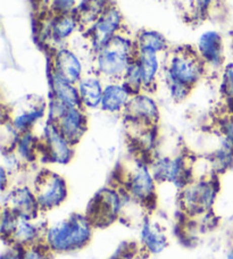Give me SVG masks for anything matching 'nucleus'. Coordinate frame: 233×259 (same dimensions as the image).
I'll use <instances>...</instances> for the list:
<instances>
[{
    "instance_id": "obj_1",
    "label": "nucleus",
    "mask_w": 233,
    "mask_h": 259,
    "mask_svg": "<svg viewBox=\"0 0 233 259\" xmlns=\"http://www.w3.org/2000/svg\"><path fill=\"white\" fill-rule=\"evenodd\" d=\"M136 56V40L125 30L92 54V72L107 82L122 81Z\"/></svg>"
},
{
    "instance_id": "obj_2",
    "label": "nucleus",
    "mask_w": 233,
    "mask_h": 259,
    "mask_svg": "<svg viewBox=\"0 0 233 259\" xmlns=\"http://www.w3.org/2000/svg\"><path fill=\"white\" fill-rule=\"evenodd\" d=\"M164 62L166 83H181L191 89L207 72L196 48L183 47L169 52Z\"/></svg>"
},
{
    "instance_id": "obj_3",
    "label": "nucleus",
    "mask_w": 233,
    "mask_h": 259,
    "mask_svg": "<svg viewBox=\"0 0 233 259\" xmlns=\"http://www.w3.org/2000/svg\"><path fill=\"white\" fill-rule=\"evenodd\" d=\"M92 235L91 222L80 214L58 222L47 231V243L56 251H73L85 247Z\"/></svg>"
},
{
    "instance_id": "obj_4",
    "label": "nucleus",
    "mask_w": 233,
    "mask_h": 259,
    "mask_svg": "<svg viewBox=\"0 0 233 259\" xmlns=\"http://www.w3.org/2000/svg\"><path fill=\"white\" fill-rule=\"evenodd\" d=\"M125 30L124 18L120 9L109 4L96 22L85 30L92 54Z\"/></svg>"
},
{
    "instance_id": "obj_5",
    "label": "nucleus",
    "mask_w": 233,
    "mask_h": 259,
    "mask_svg": "<svg viewBox=\"0 0 233 259\" xmlns=\"http://www.w3.org/2000/svg\"><path fill=\"white\" fill-rule=\"evenodd\" d=\"M81 23L75 14L54 15L50 14L40 25V36L51 50L63 47L72 36L81 30Z\"/></svg>"
},
{
    "instance_id": "obj_6",
    "label": "nucleus",
    "mask_w": 233,
    "mask_h": 259,
    "mask_svg": "<svg viewBox=\"0 0 233 259\" xmlns=\"http://www.w3.org/2000/svg\"><path fill=\"white\" fill-rule=\"evenodd\" d=\"M67 196L65 180L60 175L46 170L35 182V197L40 208L51 209L62 203Z\"/></svg>"
},
{
    "instance_id": "obj_7",
    "label": "nucleus",
    "mask_w": 233,
    "mask_h": 259,
    "mask_svg": "<svg viewBox=\"0 0 233 259\" xmlns=\"http://www.w3.org/2000/svg\"><path fill=\"white\" fill-rule=\"evenodd\" d=\"M50 69L73 84H77L86 75L82 59L67 46H63V47L53 50Z\"/></svg>"
},
{
    "instance_id": "obj_8",
    "label": "nucleus",
    "mask_w": 233,
    "mask_h": 259,
    "mask_svg": "<svg viewBox=\"0 0 233 259\" xmlns=\"http://www.w3.org/2000/svg\"><path fill=\"white\" fill-rule=\"evenodd\" d=\"M196 52L204 62L206 69L222 71L225 64L224 40L220 32L208 30L199 35L196 45Z\"/></svg>"
},
{
    "instance_id": "obj_9",
    "label": "nucleus",
    "mask_w": 233,
    "mask_h": 259,
    "mask_svg": "<svg viewBox=\"0 0 233 259\" xmlns=\"http://www.w3.org/2000/svg\"><path fill=\"white\" fill-rule=\"evenodd\" d=\"M44 148L46 157L56 164H67L73 158V145L60 132L57 124L47 122L44 131Z\"/></svg>"
},
{
    "instance_id": "obj_10",
    "label": "nucleus",
    "mask_w": 233,
    "mask_h": 259,
    "mask_svg": "<svg viewBox=\"0 0 233 259\" xmlns=\"http://www.w3.org/2000/svg\"><path fill=\"white\" fill-rule=\"evenodd\" d=\"M125 116L133 124L153 126L160 117L157 103L146 91L133 95L124 110Z\"/></svg>"
},
{
    "instance_id": "obj_11",
    "label": "nucleus",
    "mask_w": 233,
    "mask_h": 259,
    "mask_svg": "<svg viewBox=\"0 0 233 259\" xmlns=\"http://www.w3.org/2000/svg\"><path fill=\"white\" fill-rule=\"evenodd\" d=\"M121 209V199L113 190H102L93 199L90 205L89 221L91 224L100 226L110 224Z\"/></svg>"
},
{
    "instance_id": "obj_12",
    "label": "nucleus",
    "mask_w": 233,
    "mask_h": 259,
    "mask_svg": "<svg viewBox=\"0 0 233 259\" xmlns=\"http://www.w3.org/2000/svg\"><path fill=\"white\" fill-rule=\"evenodd\" d=\"M55 123L72 145H75L81 140L88 128V118L85 108H66L62 116Z\"/></svg>"
},
{
    "instance_id": "obj_13",
    "label": "nucleus",
    "mask_w": 233,
    "mask_h": 259,
    "mask_svg": "<svg viewBox=\"0 0 233 259\" xmlns=\"http://www.w3.org/2000/svg\"><path fill=\"white\" fill-rule=\"evenodd\" d=\"M132 96V92L122 81L106 82L100 108L110 114L124 113Z\"/></svg>"
},
{
    "instance_id": "obj_14",
    "label": "nucleus",
    "mask_w": 233,
    "mask_h": 259,
    "mask_svg": "<svg viewBox=\"0 0 233 259\" xmlns=\"http://www.w3.org/2000/svg\"><path fill=\"white\" fill-rule=\"evenodd\" d=\"M215 188L209 182H199L190 186L183 192V205L191 212L209 209L215 199Z\"/></svg>"
},
{
    "instance_id": "obj_15",
    "label": "nucleus",
    "mask_w": 233,
    "mask_h": 259,
    "mask_svg": "<svg viewBox=\"0 0 233 259\" xmlns=\"http://www.w3.org/2000/svg\"><path fill=\"white\" fill-rule=\"evenodd\" d=\"M49 84L51 98L69 108H83L76 84L66 81L51 69L49 72Z\"/></svg>"
},
{
    "instance_id": "obj_16",
    "label": "nucleus",
    "mask_w": 233,
    "mask_h": 259,
    "mask_svg": "<svg viewBox=\"0 0 233 259\" xmlns=\"http://www.w3.org/2000/svg\"><path fill=\"white\" fill-rule=\"evenodd\" d=\"M82 107L85 109H97L101 106L104 95V80L96 73H88L77 83Z\"/></svg>"
},
{
    "instance_id": "obj_17",
    "label": "nucleus",
    "mask_w": 233,
    "mask_h": 259,
    "mask_svg": "<svg viewBox=\"0 0 233 259\" xmlns=\"http://www.w3.org/2000/svg\"><path fill=\"white\" fill-rule=\"evenodd\" d=\"M162 56L156 53L149 52H137L136 61L141 72L143 91L151 90L155 88L162 71H164V62Z\"/></svg>"
},
{
    "instance_id": "obj_18",
    "label": "nucleus",
    "mask_w": 233,
    "mask_h": 259,
    "mask_svg": "<svg viewBox=\"0 0 233 259\" xmlns=\"http://www.w3.org/2000/svg\"><path fill=\"white\" fill-rule=\"evenodd\" d=\"M128 186L134 198L146 200L155 191V178L146 164L138 163L129 179Z\"/></svg>"
},
{
    "instance_id": "obj_19",
    "label": "nucleus",
    "mask_w": 233,
    "mask_h": 259,
    "mask_svg": "<svg viewBox=\"0 0 233 259\" xmlns=\"http://www.w3.org/2000/svg\"><path fill=\"white\" fill-rule=\"evenodd\" d=\"M186 168L182 157L176 158H161L153 164L152 174L155 180L171 181L174 183L182 182L185 178Z\"/></svg>"
},
{
    "instance_id": "obj_20",
    "label": "nucleus",
    "mask_w": 233,
    "mask_h": 259,
    "mask_svg": "<svg viewBox=\"0 0 233 259\" xmlns=\"http://www.w3.org/2000/svg\"><path fill=\"white\" fill-rule=\"evenodd\" d=\"M9 202L12 205V208H9V209L26 220L34 217L40 208L35 193L26 187L16 189L9 198Z\"/></svg>"
},
{
    "instance_id": "obj_21",
    "label": "nucleus",
    "mask_w": 233,
    "mask_h": 259,
    "mask_svg": "<svg viewBox=\"0 0 233 259\" xmlns=\"http://www.w3.org/2000/svg\"><path fill=\"white\" fill-rule=\"evenodd\" d=\"M47 110V105L45 103H36L31 104L29 107H24L18 110L12 116V119L9 122L12 123L14 128L18 133H24L31 131L36 123L45 116Z\"/></svg>"
},
{
    "instance_id": "obj_22",
    "label": "nucleus",
    "mask_w": 233,
    "mask_h": 259,
    "mask_svg": "<svg viewBox=\"0 0 233 259\" xmlns=\"http://www.w3.org/2000/svg\"><path fill=\"white\" fill-rule=\"evenodd\" d=\"M137 52H149L164 55L170 52L169 41L165 35L155 30L144 29L134 35Z\"/></svg>"
},
{
    "instance_id": "obj_23",
    "label": "nucleus",
    "mask_w": 233,
    "mask_h": 259,
    "mask_svg": "<svg viewBox=\"0 0 233 259\" xmlns=\"http://www.w3.org/2000/svg\"><path fill=\"white\" fill-rule=\"evenodd\" d=\"M108 5L109 3H107L106 0H82L81 3H79V6L74 14L80 21L82 29L87 30L88 27L91 26Z\"/></svg>"
},
{
    "instance_id": "obj_24",
    "label": "nucleus",
    "mask_w": 233,
    "mask_h": 259,
    "mask_svg": "<svg viewBox=\"0 0 233 259\" xmlns=\"http://www.w3.org/2000/svg\"><path fill=\"white\" fill-rule=\"evenodd\" d=\"M141 240L149 251L158 253L166 247V238L156 226L146 221L141 230Z\"/></svg>"
},
{
    "instance_id": "obj_25",
    "label": "nucleus",
    "mask_w": 233,
    "mask_h": 259,
    "mask_svg": "<svg viewBox=\"0 0 233 259\" xmlns=\"http://www.w3.org/2000/svg\"><path fill=\"white\" fill-rule=\"evenodd\" d=\"M15 149L17 151V156L26 161H33L36 158L38 142L31 131L21 133Z\"/></svg>"
},
{
    "instance_id": "obj_26",
    "label": "nucleus",
    "mask_w": 233,
    "mask_h": 259,
    "mask_svg": "<svg viewBox=\"0 0 233 259\" xmlns=\"http://www.w3.org/2000/svg\"><path fill=\"white\" fill-rule=\"evenodd\" d=\"M38 234L39 232L35 225L31 224L26 219L20 217L17 222L16 229L14 231L12 237L15 239V241H17L18 243H27L34 241V240L38 238Z\"/></svg>"
},
{
    "instance_id": "obj_27",
    "label": "nucleus",
    "mask_w": 233,
    "mask_h": 259,
    "mask_svg": "<svg viewBox=\"0 0 233 259\" xmlns=\"http://www.w3.org/2000/svg\"><path fill=\"white\" fill-rule=\"evenodd\" d=\"M122 82L129 88V90L131 91L133 95L143 91L141 72H140L139 65H138L136 59H134V62L130 65L128 71L125 72L124 76L122 78Z\"/></svg>"
},
{
    "instance_id": "obj_28",
    "label": "nucleus",
    "mask_w": 233,
    "mask_h": 259,
    "mask_svg": "<svg viewBox=\"0 0 233 259\" xmlns=\"http://www.w3.org/2000/svg\"><path fill=\"white\" fill-rule=\"evenodd\" d=\"M79 6L77 0H50V14L65 15L75 13Z\"/></svg>"
},
{
    "instance_id": "obj_29",
    "label": "nucleus",
    "mask_w": 233,
    "mask_h": 259,
    "mask_svg": "<svg viewBox=\"0 0 233 259\" xmlns=\"http://www.w3.org/2000/svg\"><path fill=\"white\" fill-rule=\"evenodd\" d=\"M20 216L15 214L13 210L7 209L4 211L3 217H2V233L3 235H8V237H12L14 231L16 229L17 222Z\"/></svg>"
},
{
    "instance_id": "obj_30",
    "label": "nucleus",
    "mask_w": 233,
    "mask_h": 259,
    "mask_svg": "<svg viewBox=\"0 0 233 259\" xmlns=\"http://www.w3.org/2000/svg\"><path fill=\"white\" fill-rule=\"evenodd\" d=\"M222 88L226 96H233V61L224 64L222 68Z\"/></svg>"
},
{
    "instance_id": "obj_31",
    "label": "nucleus",
    "mask_w": 233,
    "mask_h": 259,
    "mask_svg": "<svg viewBox=\"0 0 233 259\" xmlns=\"http://www.w3.org/2000/svg\"><path fill=\"white\" fill-rule=\"evenodd\" d=\"M167 87H169L171 97L175 101H183L191 92V88L181 83H167Z\"/></svg>"
},
{
    "instance_id": "obj_32",
    "label": "nucleus",
    "mask_w": 233,
    "mask_h": 259,
    "mask_svg": "<svg viewBox=\"0 0 233 259\" xmlns=\"http://www.w3.org/2000/svg\"><path fill=\"white\" fill-rule=\"evenodd\" d=\"M23 259H49V257L46 250H43L39 247H33L26 249L23 253Z\"/></svg>"
},
{
    "instance_id": "obj_33",
    "label": "nucleus",
    "mask_w": 233,
    "mask_h": 259,
    "mask_svg": "<svg viewBox=\"0 0 233 259\" xmlns=\"http://www.w3.org/2000/svg\"><path fill=\"white\" fill-rule=\"evenodd\" d=\"M196 3V12L199 17H204L207 15L209 8L212 6L213 0H195Z\"/></svg>"
},
{
    "instance_id": "obj_34",
    "label": "nucleus",
    "mask_w": 233,
    "mask_h": 259,
    "mask_svg": "<svg viewBox=\"0 0 233 259\" xmlns=\"http://www.w3.org/2000/svg\"><path fill=\"white\" fill-rule=\"evenodd\" d=\"M0 179H2V189L5 190V188H6V182H7L6 169H5V167H2V169H0Z\"/></svg>"
},
{
    "instance_id": "obj_35",
    "label": "nucleus",
    "mask_w": 233,
    "mask_h": 259,
    "mask_svg": "<svg viewBox=\"0 0 233 259\" xmlns=\"http://www.w3.org/2000/svg\"><path fill=\"white\" fill-rule=\"evenodd\" d=\"M227 110H229V115L233 117V96L227 97Z\"/></svg>"
},
{
    "instance_id": "obj_36",
    "label": "nucleus",
    "mask_w": 233,
    "mask_h": 259,
    "mask_svg": "<svg viewBox=\"0 0 233 259\" xmlns=\"http://www.w3.org/2000/svg\"><path fill=\"white\" fill-rule=\"evenodd\" d=\"M227 259H233V251H231L229 253V256H227Z\"/></svg>"
}]
</instances>
